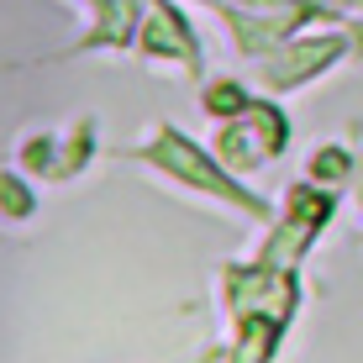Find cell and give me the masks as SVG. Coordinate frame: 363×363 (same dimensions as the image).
Returning <instances> with one entry per match:
<instances>
[{"label":"cell","mask_w":363,"mask_h":363,"mask_svg":"<svg viewBox=\"0 0 363 363\" xmlns=\"http://www.w3.org/2000/svg\"><path fill=\"white\" fill-rule=\"evenodd\" d=\"M143 158H153L158 169H169V174H179V179H190L195 190H206V195H216V200H232V206H242V211H258V200L242 195V184H237L232 174L221 169L200 143H190L179 127H158V137L147 143Z\"/></svg>","instance_id":"6da1fadb"}]
</instances>
